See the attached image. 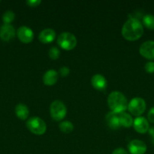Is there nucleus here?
<instances>
[{
	"mask_svg": "<svg viewBox=\"0 0 154 154\" xmlns=\"http://www.w3.org/2000/svg\"><path fill=\"white\" fill-rule=\"evenodd\" d=\"M57 44L63 49L69 51L76 46L77 39L72 33L64 32L59 35L57 38Z\"/></svg>",
	"mask_w": 154,
	"mask_h": 154,
	"instance_id": "4",
	"label": "nucleus"
},
{
	"mask_svg": "<svg viewBox=\"0 0 154 154\" xmlns=\"http://www.w3.org/2000/svg\"><path fill=\"white\" fill-rule=\"evenodd\" d=\"M15 29L11 24H3L0 27V38L5 42H8L15 36Z\"/></svg>",
	"mask_w": 154,
	"mask_h": 154,
	"instance_id": "10",
	"label": "nucleus"
},
{
	"mask_svg": "<svg viewBox=\"0 0 154 154\" xmlns=\"http://www.w3.org/2000/svg\"><path fill=\"white\" fill-rule=\"evenodd\" d=\"M42 80H43V82L45 85H54L58 80V73L54 69H49V70L46 71L45 73L44 74Z\"/></svg>",
	"mask_w": 154,
	"mask_h": 154,
	"instance_id": "14",
	"label": "nucleus"
},
{
	"mask_svg": "<svg viewBox=\"0 0 154 154\" xmlns=\"http://www.w3.org/2000/svg\"><path fill=\"white\" fill-rule=\"evenodd\" d=\"M148 131H149V133L150 134V135H152H152H154V127L149 128V130H148Z\"/></svg>",
	"mask_w": 154,
	"mask_h": 154,
	"instance_id": "27",
	"label": "nucleus"
},
{
	"mask_svg": "<svg viewBox=\"0 0 154 154\" xmlns=\"http://www.w3.org/2000/svg\"><path fill=\"white\" fill-rule=\"evenodd\" d=\"M134 128L137 132L141 134H144L149 130V122L145 117H137L134 119L133 121Z\"/></svg>",
	"mask_w": 154,
	"mask_h": 154,
	"instance_id": "11",
	"label": "nucleus"
},
{
	"mask_svg": "<svg viewBox=\"0 0 154 154\" xmlns=\"http://www.w3.org/2000/svg\"><path fill=\"white\" fill-rule=\"evenodd\" d=\"M107 104L111 111L115 113L124 112L128 108V101L122 93L119 91H113L107 98Z\"/></svg>",
	"mask_w": 154,
	"mask_h": 154,
	"instance_id": "2",
	"label": "nucleus"
},
{
	"mask_svg": "<svg viewBox=\"0 0 154 154\" xmlns=\"http://www.w3.org/2000/svg\"><path fill=\"white\" fill-rule=\"evenodd\" d=\"M118 117H119V123H120L121 126H124V127H130L131 125L133 124V119L131 116L129 114L126 112H121L118 114Z\"/></svg>",
	"mask_w": 154,
	"mask_h": 154,
	"instance_id": "17",
	"label": "nucleus"
},
{
	"mask_svg": "<svg viewBox=\"0 0 154 154\" xmlns=\"http://www.w3.org/2000/svg\"><path fill=\"white\" fill-rule=\"evenodd\" d=\"M27 127L32 133L36 135H43L47 129L45 122L38 117H32L26 123Z\"/></svg>",
	"mask_w": 154,
	"mask_h": 154,
	"instance_id": "3",
	"label": "nucleus"
},
{
	"mask_svg": "<svg viewBox=\"0 0 154 154\" xmlns=\"http://www.w3.org/2000/svg\"><path fill=\"white\" fill-rule=\"evenodd\" d=\"M73 124L69 121H62L59 124V129L63 133H70L73 130Z\"/></svg>",
	"mask_w": 154,
	"mask_h": 154,
	"instance_id": "19",
	"label": "nucleus"
},
{
	"mask_svg": "<svg viewBox=\"0 0 154 154\" xmlns=\"http://www.w3.org/2000/svg\"><path fill=\"white\" fill-rule=\"evenodd\" d=\"M48 56L52 60H57L60 56V51L57 47H51L48 51Z\"/></svg>",
	"mask_w": 154,
	"mask_h": 154,
	"instance_id": "21",
	"label": "nucleus"
},
{
	"mask_svg": "<svg viewBox=\"0 0 154 154\" xmlns=\"http://www.w3.org/2000/svg\"><path fill=\"white\" fill-rule=\"evenodd\" d=\"M69 69L67 66H62L60 69H59V74L61 75L62 77H66L69 75Z\"/></svg>",
	"mask_w": 154,
	"mask_h": 154,
	"instance_id": "23",
	"label": "nucleus"
},
{
	"mask_svg": "<svg viewBox=\"0 0 154 154\" xmlns=\"http://www.w3.org/2000/svg\"><path fill=\"white\" fill-rule=\"evenodd\" d=\"M106 122H107V126L113 129H119L120 127V123H119V117H118L117 113L110 111L106 115Z\"/></svg>",
	"mask_w": 154,
	"mask_h": 154,
	"instance_id": "15",
	"label": "nucleus"
},
{
	"mask_svg": "<svg viewBox=\"0 0 154 154\" xmlns=\"http://www.w3.org/2000/svg\"><path fill=\"white\" fill-rule=\"evenodd\" d=\"M15 114H16L17 117L21 120H26L28 117L30 111L27 105L20 103L18 104L15 107Z\"/></svg>",
	"mask_w": 154,
	"mask_h": 154,
	"instance_id": "16",
	"label": "nucleus"
},
{
	"mask_svg": "<svg viewBox=\"0 0 154 154\" xmlns=\"http://www.w3.org/2000/svg\"><path fill=\"white\" fill-rule=\"evenodd\" d=\"M128 148L131 154H144L146 151V144L138 139H134L130 141Z\"/></svg>",
	"mask_w": 154,
	"mask_h": 154,
	"instance_id": "8",
	"label": "nucleus"
},
{
	"mask_svg": "<svg viewBox=\"0 0 154 154\" xmlns=\"http://www.w3.org/2000/svg\"><path fill=\"white\" fill-rule=\"evenodd\" d=\"M146 102L140 97H134L128 104V109L134 116L140 117L146 110Z\"/></svg>",
	"mask_w": 154,
	"mask_h": 154,
	"instance_id": "6",
	"label": "nucleus"
},
{
	"mask_svg": "<svg viewBox=\"0 0 154 154\" xmlns=\"http://www.w3.org/2000/svg\"><path fill=\"white\" fill-rule=\"evenodd\" d=\"M41 2H42L41 0H27V4L30 7H36L39 5Z\"/></svg>",
	"mask_w": 154,
	"mask_h": 154,
	"instance_id": "25",
	"label": "nucleus"
},
{
	"mask_svg": "<svg viewBox=\"0 0 154 154\" xmlns=\"http://www.w3.org/2000/svg\"><path fill=\"white\" fill-rule=\"evenodd\" d=\"M152 144H154V135H152Z\"/></svg>",
	"mask_w": 154,
	"mask_h": 154,
	"instance_id": "28",
	"label": "nucleus"
},
{
	"mask_svg": "<svg viewBox=\"0 0 154 154\" xmlns=\"http://www.w3.org/2000/svg\"><path fill=\"white\" fill-rule=\"evenodd\" d=\"M147 118L149 122L154 123V107L151 108L150 110L149 111V112H148Z\"/></svg>",
	"mask_w": 154,
	"mask_h": 154,
	"instance_id": "24",
	"label": "nucleus"
},
{
	"mask_svg": "<svg viewBox=\"0 0 154 154\" xmlns=\"http://www.w3.org/2000/svg\"><path fill=\"white\" fill-rule=\"evenodd\" d=\"M122 34L128 41L137 40L143 34V24L138 19L129 18L122 26Z\"/></svg>",
	"mask_w": 154,
	"mask_h": 154,
	"instance_id": "1",
	"label": "nucleus"
},
{
	"mask_svg": "<svg viewBox=\"0 0 154 154\" xmlns=\"http://www.w3.org/2000/svg\"><path fill=\"white\" fill-rule=\"evenodd\" d=\"M140 55L148 60H154V41L148 40L141 44L139 48Z\"/></svg>",
	"mask_w": 154,
	"mask_h": 154,
	"instance_id": "7",
	"label": "nucleus"
},
{
	"mask_svg": "<svg viewBox=\"0 0 154 154\" xmlns=\"http://www.w3.org/2000/svg\"><path fill=\"white\" fill-rule=\"evenodd\" d=\"M17 35L20 40L24 43H30L34 38L33 31L28 26H22L17 31Z\"/></svg>",
	"mask_w": 154,
	"mask_h": 154,
	"instance_id": "9",
	"label": "nucleus"
},
{
	"mask_svg": "<svg viewBox=\"0 0 154 154\" xmlns=\"http://www.w3.org/2000/svg\"><path fill=\"white\" fill-rule=\"evenodd\" d=\"M15 14L12 11H7L2 15V20L5 24H10L14 20Z\"/></svg>",
	"mask_w": 154,
	"mask_h": 154,
	"instance_id": "20",
	"label": "nucleus"
},
{
	"mask_svg": "<svg viewBox=\"0 0 154 154\" xmlns=\"http://www.w3.org/2000/svg\"><path fill=\"white\" fill-rule=\"evenodd\" d=\"M112 154H128V152L125 150V149L122 148V147H119V148L115 149L113 151Z\"/></svg>",
	"mask_w": 154,
	"mask_h": 154,
	"instance_id": "26",
	"label": "nucleus"
},
{
	"mask_svg": "<svg viewBox=\"0 0 154 154\" xmlns=\"http://www.w3.org/2000/svg\"><path fill=\"white\" fill-rule=\"evenodd\" d=\"M143 24L149 29H154V15L146 14L143 17Z\"/></svg>",
	"mask_w": 154,
	"mask_h": 154,
	"instance_id": "18",
	"label": "nucleus"
},
{
	"mask_svg": "<svg viewBox=\"0 0 154 154\" xmlns=\"http://www.w3.org/2000/svg\"><path fill=\"white\" fill-rule=\"evenodd\" d=\"M56 32L53 29L46 28L42 29L39 34V39L42 43H51L55 38Z\"/></svg>",
	"mask_w": 154,
	"mask_h": 154,
	"instance_id": "13",
	"label": "nucleus"
},
{
	"mask_svg": "<svg viewBox=\"0 0 154 154\" xmlns=\"http://www.w3.org/2000/svg\"><path fill=\"white\" fill-rule=\"evenodd\" d=\"M50 114L53 120L60 121L66 114V107L60 100H54L50 105Z\"/></svg>",
	"mask_w": 154,
	"mask_h": 154,
	"instance_id": "5",
	"label": "nucleus"
},
{
	"mask_svg": "<svg viewBox=\"0 0 154 154\" xmlns=\"http://www.w3.org/2000/svg\"><path fill=\"white\" fill-rule=\"evenodd\" d=\"M91 84L93 87L99 91H104L107 87V79L104 75L101 74H96L91 78Z\"/></svg>",
	"mask_w": 154,
	"mask_h": 154,
	"instance_id": "12",
	"label": "nucleus"
},
{
	"mask_svg": "<svg viewBox=\"0 0 154 154\" xmlns=\"http://www.w3.org/2000/svg\"><path fill=\"white\" fill-rule=\"evenodd\" d=\"M145 71H146L147 73L152 74L154 73V62L152 61H149L145 64L144 66Z\"/></svg>",
	"mask_w": 154,
	"mask_h": 154,
	"instance_id": "22",
	"label": "nucleus"
}]
</instances>
